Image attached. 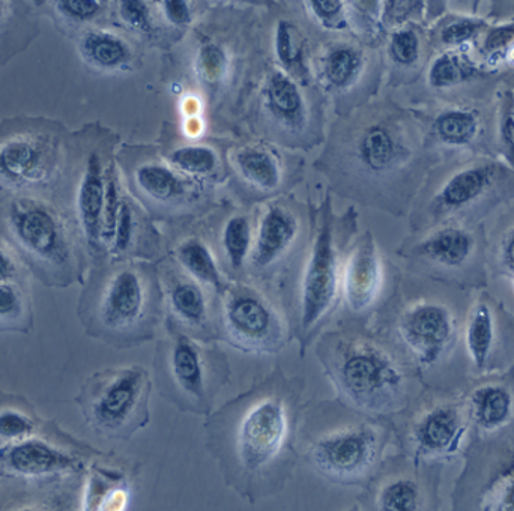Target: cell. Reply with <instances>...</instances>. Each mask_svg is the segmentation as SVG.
<instances>
[{"label": "cell", "instance_id": "4316f807", "mask_svg": "<svg viewBox=\"0 0 514 511\" xmlns=\"http://www.w3.org/2000/svg\"><path fill=\"white\" fill-rule=\"evenodd\" d=\"M73 41L83 64L98 73H119L133 62L130 44L121 35L101 26L80 32Z\"/></svg>", "mask_w": 514, "mask_h": 511}, {"label": "cell", "instance_id": "f907efd6", "mask_svg": "<svg viewBox=\"0 0 514 511\" xmlns=\"http://www.w3.org/2000/svg\"><path fill=\"white\" fill-rule=\"evenodd\" d=\"M511 373H513V372H511ZM513 375H514V373H513Z\"/></svg>", "mask_w": 514, "mask_h": 511}, {"label": "cell", "instance_id": "e0dca14e", "mask_svg": "<svg viewBox=\"0 0 514 511\" xmlns=\"http://www.w3.org/2000/svg\"><path fill=\"white\" fill-rule=\"evenodd\" d=\"M217 339L244 354L274 355L291 339L285 316L264 291L233 280L218 294L215 307Z\"/></svg>", "mask_w": 514, "mask_h": 511}, {"label": "cell", "instance_id": "9a60e30c", "mask_svg": "<svg viewBox=\"0 0 514 511\" xmlns=\"http://www.w3.org/2000/svg\"><path fill=\"white\" fill-rule=\"evenodd\" d=\"M349 233L340 229L330 208L316 224L298 286L295 339L301 357L330 321L342 298V273Z\"/></svg>", "mask_w": 514, "mask_h": 511}, {"label": "cell", "instance_id": "6da1fadb", "mask_svg": "<svg viewBox=\"0 0 514 511\" xmlns=\"http://www.w3.org/2000/svg\"><path fill=\"white\" fill-rule=\"evenodd\" d=\"M304 396V378L274 367L205 418L206 450L244 501L279 495L294 475Z\"/></svg>", "mask_w": 514, "mask_h": 511}, {"label": "cell", "instance_id": "c3c4849f", "mask_svg": "<svg viewBox=\"0 0 514 511\" xmlns=\"http://www.w3.org/2000/svg\"><path fill=\"white\" fill-rule=\"evenodd\" d=\"M346 511H366L364 510L363 505L360 504V502H355L354 505H351V507L348 508Z\"/></svg>", "mask_w": 514, "mask_h": 511}, {"label": "cell", "instance_id": "5bb4252c", "mask_svg": "<svg viewBox=\"0 0 514 511\" xmlns=\"http://www.w3.org/2000/svg\"><path fill=\"white\" fill-rule=\"evenodd\" d=\"M391 423L402 454L418 462L450 460L472 441L463 390L423 387Z\"/></svg>", "mask_w": 514, "mask_h": 511}, {"label": "cell", "instance_id": "d590c367", "mask_svg": "<svg viewBox=\"0 0 514 511\" xmlns=\"http://www.w3.org/2000/svg\"><path fill=\"white\" fill-rule=\"evenodd\" d=\"M131 179L134 187L154 202H173L185 194L184 181L163 164H139L131 170Z\"/></svg>", "mask_w": 514, "mask_h": 511}, {"label": "cell", "instance_id": "5b68a950", "mask_svg": "<svg viewBox=\"0 0 514 511\" xmlns=\"http://www.w3.org/2000/svg\"><path fill=\"white\" fill-rule=\"evenodd\" d=\"M394 439L393 423L343 405L307 403L298 432V454L315 474L337 486H366Z\"/></svg>", "mask_w": 514, "mask_h": 511}, {"label": "cell", "instance_id": "d4e9b609", "mask_svg": "<svg viewBox=\"0 0 514 511\" xmlns=\"http://www.w3.org/2000/svg\"><path fill=\"white\" fill-rule=\"evenodd\" d=\"M41 17L40 2L0 0V68L37 40Z\"/></svg>", "mask_w": 514, "mask_h": 511}, {"label": "cell", "instance_id": "60d3db41", "mask_svg": "<svg viewBox=\"0 0 514 511\" xmlns=\"http://www.w3.org/2000/svg\"><path fill=\"white\" fill-rule=\"evenodd\" d=\"M34 430V421L23 412L14 409L0 411V438L23 441L28 439Z\"/></svg>", "mask_w": 514, "mask_h": 511}, {"label": "cell", "instance_id": "8992f818", "mask_svg": "<svg viewBox=\"0 0 514 511\" xmlns=\"http://www.w3.org/2000/svg\"><path fill=\"white\" fill-rule=\"evenodd\" d=\"M160 273L145 262L98 265L80 300V318L91 336L116 348L154 339L163 316Z\"/></svg>", "mask_w": 514, "mask_h": 511}, {"label": "cell", "instance_id": "277c9868", "mask_svg": "<svg viewBox=\"0 0 514 511\" xmlns=\"http://www.w3.org/2000/svg\"><path fill=\"white\" fill-rule=\"evenodd\" d=\"M316 357L336 399L373 417L393 420L423 388L411 367L376 331H328L316 343Z\"/></svg>", "mask_w": 514, "mask_h": 511}, {"label": "cell", "instance_id": "52a82bcc", "mask_svg": "<svg viewBox=\"0 0 514 511\" xmlns=\"http://www.w3.org/2000/svg\"><path fill=\"white\" fill-rule=\"evenodd\" d=\"M514 200V169L481 157L433 166L411 209L412 233L444 223H484Z\"/></svg>", "mask_w": 514, "mask_h": 511}, {"label": "cell", "instance_id": "4dcf8cb0", "mask_svg": "<svg viewBox=\"0 0 514 511\" xmlns=\"http://www.w3.org/2000/svg\"><path fill=\"white\" fill-rule=\"evenodd\" d=\"M173 264L203 288L220 294L227 283L209 245L197 236L184 239L173 250Z\"/></svg>", "mask_w": 514, "mask_h": 511}, {"label": "cell", "instance_id": "8fae6325", "mask_svg": "<svg viewBox=\"0 0 514 511\" xmlns=\"http://www.w3.org/2000/svg\"><path fill=\"white\" fill-rule=\"evenodd\" d=\"M412 276L460 291L477 292L490 280L484 223H444L412 233L399 250Z\"/></svg>", "mask_w": 514, "mask_h": 511}, {"label": "cell", "instance_id": "d6986e66", "mask_svg": "<svg viewBox=\"0 0 514 511\" xmlns=\"http://www.w3.org/2000/svg\"><path fill=\"white\" fill-rule=\"evenodd\" d=\"M424 465L405 454L384 459L358 502L366 511H430Z\"/></svg>", "mask_w": 514, "mask_h": 511}, {"label": "cell", "instance_id": "7bdbcfd3", "mask_svg": "<svg viewBox=\"0 0 514 511\" xmlns=\"http://www.w3.org/2000/svg\"><path fill=\"white\" fill-rule=\"evenodd\" d=\"M276 49L280 62L285 67H298L301 61V47L297 44L294 28L288 22H280L277 28Z\"/></svg>", "mask_w": 514, "mask_h": 511}, {"label": "cell", "instance_id": "f6af8a7d", "mask_svg": "<svg viewBox=\"0 0 514 511\" xmlns=\"http://www.w3.org/2000/svg\"><path fill=\"white\" fill-rule=\"evenodd\" d=\"M307 5L316 19L328 26H334V23L339 22L337 19H340L343 11V4L339 0H313Z\"/></svg>", "mask_w": 514, "mask_h": 511}, {"label": "cell", "instance_id": "f1b7e54d", "mask_svg": "<svg viewBox=\"0 0 514 511\" xmlns=\"http://www.w3.org/2000/svg\"><path fill=\"white\" fill-rule=\"evenodd\" d=\"M268 115L279 127L301 130L306 124V100L300 86L282 71L271 74L264 89Z\"/></svg>", "mask_w": 514, "mask_h": 511}, {"label": "cell", "instance_id": "ffe728a7", "mask_svg": "<svg viewBox=\"0 0 514 511\" xmlns=\"http://www.w3.org/2000/svg\"><path fill=\"white\" fill-rule=\"evenodd\" d=\"M423 77L424 103H432L495 92L502 73L484 67L472 52H439Z\"/></svg>", "mask_w": 514, "mask_h": 511}, {"label": "cell", "instance_id": "e575fe53", "mask_svg": "<svg viewBox=\"0 0 514 511\" xmlns=\"http://www.w3.org/2000/svg\"><path fill=\"white\" fill-rule=\"evenodd\" d=\"M254 230L245 215H235L224 223L220 232V251L227 273L241 280L247 271L248 259L253 248Z\"/></svg>", "mask_w": 514, "mask_h": 511}, {"label": "cell", "instance_id": "7c38bea8", "mask_svg": "<svg viewBox=\"0 0 514 511\" xmlns=\"http://www.w3.org/2000/svg\"><path fill=\"white\" fill-rule=\"evenodd\" d=\"M112 145L106 131L95 125L71 134L70 160L55 203L65 212L82 242L83 250L104 261L103 214L107 181L113 166Z\"/></svg>", "mask_w": 514, "mask_h": 511}, {"label": "cell", "instance_id": "cb8c5ba5", "mask_svg": "<svg viewBox=\"0 0 514 511\" xmlns=\"http://www.w3.org/2000/svg\"><path fill=\"white\" fill-rule=\"evenodd\" d=\"M472 438L495 435L514 423V375L511 372L471 382L463 390Z\"/></svg>", "mask_w": 514, "mask_h": 511}, {"label": "cell", "instance_id": "44dd1931", "mask_svg": "<svg viewBox=\"0 0 514 511\" xmlns=\"http://www.w3.org/2000/svg\"><path fill=\"white\" fill-rule=\"evenodd\" d=\"M387 270L372 233H364L346 254L342 273V298L355 318L376 309L384 295Z\"/></svg>", "mask_w": 514, "mask_h": 511}, {"label": "cell", "instance_id": "83f0119b", "mask_svg": "<svg viewBox=\"0 0 514 511\" xmlns=\"http://www.w3.org/2000/svg\"><path fill=\"white\" fill-rule=\"evenodd\" d=\"M487 16H468L462 13L442 14L429 29L430 43L435 53L472 52L478 38L489 28Z\"/></svg>", "mask_w": 514, "mask_h": 511}, {"label": "cell", "instance_id": "f546056e", "mask_svg": "<svg viewBox=\"0 0 514 511\" xmlns=\"http://www.w3.org/2000/svg\"><path fill=\"white\" fill-rule=\"evenodd\" d=\"M8 468L23 475H44L64 471L73 466V459L58 448L40 439H23L2 451Z\"/></svg>", "mask_w": 514, "mask_h": 511}, {"label": "cell", "instance_id": "b9f144b4", "mask_svg": "<svg viewBox=\"0 0 514 511\" xmlns=\"http://www.w3.org/2000/svg\"><path fill=\"white\" fill-rule=\"evenodd\" d=\"M226 67V55L220 47L215 46V44H206L200 49L197 68H199L200 76L203 77L205 82H220Z\"/></svg>", "mask_w": 514, "mask_h": 511}, {"label": "cell", "instance_id": "ab89813d", "mask_svg": "<svg viewBox=\"0 0 514 511\" xmlns=\"http://www.w3.org/2000/svg\"><path fill=\"white\" fill-rule=\"evenodd\" d=\"M498 139H514V71L502 74L498 83Z\"/></svg>", "mask_w": 514, "mask_h": 511}, {"label": "cell", "instance_id": "f35d334b", "mask_svg": "<svg viewBox=\"0 0 514 511\" xmlns=\"http://www.w3.org/2000/svg\"><path fill=\"white\" fill-rule=\"evenodd\" d=\"M170 163L185 175L205 176L214 172L217 155L208 146H182L170 154Z\"/></svg>", "mask_w": 514, "mask_h": 511}, {"label": "cell", "instance_id": "7402d4cb", "mask_svg": "<svg viewBox=\"0 0 514 511\" xmlns=\"http://www.w3.org/2000/svg\"><path fill=\"white\" fill-rule=\"evenodd\" d=\"M158 273L170 313L169 324L200 342L212 343L217 340L215 316L206 288L175 264L167 265Z\"/></svg>", "mask_w": 514, "mask_h": 511}, {"label": "cell", "instance_id": "d6a6232c", "mask_svg": "<svg viewBox=\"0 0 514 511\" xmlns=\"http://www.w3.org/2000/svg\"><path fill=\"white\" fill-rule=\"evenodd\" d=\"M487 262L490 277L514 285V205L502 211L487 229Z\"/></svg>", "mask_w": 514, "mask_h": 511}, {"label": "cell", "instance_id": "74e56055", "mask_svg": "<svg viewBox=\"0 0 514 511\" xmlns=\"http://www.w3.org/2000/svg\"><path fill=\"white\" fill-rule=\"evenodd\" d=\"M31 304L17 282L0 285V330H25L31 324Z\"/></svg>", "mask_w": 514, "mask_h": 511}, {"label": "cell", "instance_id": "4fadbf2b", "mask_svg": "<svg viewBox=\"0 0 514 511\" xmlns=\"http://www.w3.org/2000/svg\"><path fill=\"white\" fill-rule=\"evenodd\" d=\"M496 91L475 97L432 101L424 104L420 112H414L423 133L424 146L436 164L498 158Z\"/></svg>", "mask_w": 514, "mask_h": 511}, {"label": "cell", "instance_id": "8d00e7d4", "mask_svg": "<svg viewBox=\"0 0 514 511\" xmlns=\"http://www.w3.org/2000/svg\"><path fill=\"white\" fill-rule=\"evenodd\" d=\"M364 55L348 44L331 47L322 59V77L328 88L343 91L351 88L363 74Z\"/></svg>", "mask_w": 514, "mask_h": 511}, {"label": "cell", "instance_id": "681fc988", "mask_svg": "<svg viewBox=\"0 0 514 511\" xmlns=\"http://www.w3.org/2000/svg\"><path fill=\"white\" fill-rule=\"evenodd\" d=\"M510 372H513V373H514V367H513V369H511V370H510Z\"/></svg>", "mask_w": 514, "mask_h": 511}, {"label": "cell", "instance_id": "ba28073f", "mask_svg": "<svg viewBox=\"0 0 514 511\" xmlns=\"http://www.w3.org/2000/svg\"><path fill=\"white\" fill-rule=\"evenodd\" d=\"M0 236L46 285H71L82 271V242L53 200L0 196Z\"/></svg>", "mask_w": 514, "mask_h": 511}, {"label": "cell", "instance_id": "9c48e42d", "mask_svg": "<svg viewBox=\"0 0 514 511\" xmlns=\"http://www.w3.org/2000/svg\"><path fill=\"white\" fill-rule=\"evenodd\" d=\"M71 131L58 119L17 115L0 121V196L55 202L71 151Z\"/></svg>", "mask_w": 514, "mask_h": 511}, {"label": "cell", "instance_id": "2e32d148", "mask_svg": "<svg viewBox=\"0 0 514 511\" xmlns=\"http://www.w3.org/2000/svg\"><path fill=\"white\" fill-rule=\"evenodd\" d=\"M152 388L154 381L145 367H112L85 382L79 403L95 432L127 441L151 421Z\"/></svg>", "mask_w": 514, "mask_h": 511}, {"label": "cell", "instance_id": "ee69618b", "mask_svg": "<svg viewBox=\"0 0 514 511\" xmlns=\"http://www.w3.org/2000/svg\"><path fill=\"white\" fill-rule=\"evenodd\" d=\"M118 16L124 25L134 31L145 32L149 29V10L143 2H136V0L119 2Z\"/></svg>", "mask_w": 514, "mask_h": 511}, {"label": "cell", "instance_id": "7dc6e473", "mask_svg": "<svg viewBox=\"0 0 514 511\" xmlns=\"http://www.w3.org/2000/svg\"><path fill=\"white\" fill-rule=\"evenodd\" d=\"M17 276H19V267H17L16 261L10 251L0 247V285L16 282Z\"/></svg>", "mask_w": 514, "mask_h": 511}, {"label": "cell", "instance_id": "bcb514c9", "mask_svg": "<svg viewBox=\"0 0 514 511\" xmlns=\"http://www.w3.org/2000/svg\"><path fill=\"white\" fill-rule=\"evenodd\" d=\"M163 10L164 17L169 20L172 25L184 26L191 22V11L187 2L182 0H169L160 4Z\"/></svg>", "mask_w": 514, "mask_h": 511}, {"label": "cell", "instance_id": "ac0fdd59", "mask_svg": "<svg viewBox=\"0 0 514 511\" xmlns=\"http://www.w3.org/2000/svg\"><path fill=\"white\" fill-rule=\"evenodd\" d=\"M462 340L469 384L513 369L514 315L484 289L472 295Z\"/></svg>", "mask_w": 514, "mask_h": 511}, {"label": "cell", "instance_id": "30bf717a", "mask_svg": "<svg viewBox=\"0 0 514 511\" xmlns=\"http://www.w3.org/2000/svg\"><path fill=\"white\" fill-rule=\"evenodd\" d=\"M167 327L169 336L155 349L152 381L178 411L206 418L232 378L229 358L217 346L200 342L169 322Z\"/></svg>", "mask_w": 514, "mask_h": 511}, {"label": "cell", "instance_id": "7a4b0ae2", "mask_svg": "<svg viewBox=\"0 0 514 511\" xmlns=\"http://www.w3.org/2000/svg\"><path fill=\"white\" fill-rule=\"evenodd\" d=\"M420 291H396L376 333L411 367L423 387L465 390L469 378L454 361L474 292L421 279Z\"/></svg>", "mask_w": 514, "mask_h": 511}, {"label": "cell", "instance_id": "484cf974", "mask_svg": "<svg viewBox=\"0 0 514 511\" xmlns=\"http://www.w3.org/2000/svg\"><path fill=\"white\" fill-rule=\"evenodd\" d=\"M388 59L397 76V82L412 83L423 77L430 59L435 55L430 43L429 29L411 22L399 26L388 40Z\"/></svg>", "mask_w": 514, "mask_h": 511}, {"label": "cell", "instance_id": "836d02e7", "mask_svg": "<svg viewBox=\"0 0 514 511\" xmlns=\"http://www.w3.org/2000/svg\"><path fill=\"white\" fill-rule=\"evenodd\" d=\"M233 166L247 184L261 191H274L282 182V169L273 152L261 146H247L233 155Z\"/></svg>", "mask_w": 514, "mask_h": 511}, {"label": "cell", "instance_id": "3957f363", "mask_svg": "<svg viewBox=\"0 0 514 511\" xmlns=\"http://www.w3.org/2000/svg\"><path fill=\"white\" fill-rule=\"evenodd\" d=\"M349 166L360 176L363 202L390 214L411 212L433 166L417 116L396 103H382L361 116L346 140Z\"/></svg>", "mask_w": 514, "mask_h": 511}, {"label": "cell", "instance_id": "1f68e13d", "mask_svg": "<svg viewBox=\"0 0 514 511\" xmlns=\"http://www.w3.org/2000/svg\"><path fill=\"white\" fill-rule=\"evenodd\" d=\"M40 5L41 13L52 20L56 31L71 40L86 29L100 26L98 22L109 7L101 0H50Z\"/></svg>", "mask_w": 514, "mask_h": 511}, {"label": "cell", "instance_id": "603a6c76", "mask_svg": "<svg viewBox=\"0 0 514 511\" xmlns=\"http://www.w3.org/2000/svg\"><path fill=\"white\" fill-rule=\"evenodd\" d=\"M300 233V220L291 209L270 206L254 230L247 270L259 280L276 276L292 258Z\"/></svg>", "mask_w": 514, "mask_h": 511}]
</instances>
